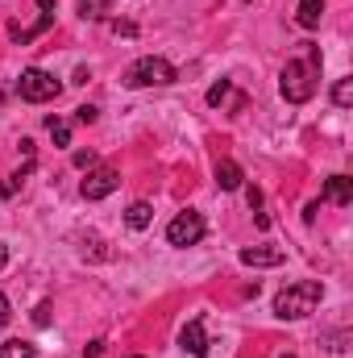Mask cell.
<instances>
[{"label": "cell", "instance_id": "1", "mask_svg": "<svg viewBox=\"0 0 353 358\" xmlns=\"http://www.w3.org/2000/svg\"><path fill=\"white\" fill-rule=\"evenodd\" d=\"M278 88H283V96H287L291 104L312 100L316 88H320V46L303 42V55L287 59V67H283V76H278Z\"/></svg>", "mask_w": 353, "mask_h": 358}, {"label": "cell", "instance_id": "2", "mask_svg": "<svg viewBox=\"0 0 353 358\" xmlns=\"http://www.w3.org/2000/svg\"><path fill=\"white\" fill-rule=\"evenodd\" d=\"M324 300V287L320 279H299V283H287L278 296H274V317L283 321H299L308 313H316V304Z\"/></svg>", "mask_w": 353, "mask_h": 358}, {"label": "cell", "instance_id": "3", "mask_svg": "<svg viewBox=\"0 0 353 358\" xmlns=\"http://www.w3.org/2000/svg\"><path fill=\"white\" fill-rule=\"evenodd\" d=\"M175 67L167 63V59H158V55H146V59H137V63H129V71L121 76V84L125 88H167V84H175Z\"/></svg>", "mask_w": 353, "mask_h": 358}, {"label": "cell", "instance_id": "4", "mask_svg": "<svg viewBox=\"0 0 353 358\" xmlns=\"http://www.w3.org/2000/svg\"><path fill=\"white\" fill-rule=\"evenodd\" d=\"M17 92H21V100H29V104H46V100H54V96L63 92V84H59L50 71H42V67H29V71H21Z\"/></svg>", "mask_w": 353, "mask_h": 358}, {"label": "cell", "instance_id": "5", "mask_svg": "<svg viewBox=\"0 0 353 358\" xmlns=\"http://www.w3.org/2000/svg\"><path fill=\"white\" fill-rule=\"evenodd\" d=\"M204 229H208V225H204V213L183 208L175 221L167 225V242H171V246H195V242L204 238Z\"/></svg>", "mask_w": 353, "mask_h": 358}, {"label": "cell", "instance_id": "6", "mask_svg": "<svg viewBox=\"0 0 353 358\" xmlns=\"http://www.w3.org/2000/svg\"><path fill=\"white\" fill-rule=\"evenodd\" d=\"M117 187H121V176H117L112 167H96V171H88V179L80 183L84 200H104V196H112Z\"/></svg>", "mask_w": 353, "mask_h": 358}, {"label": "cell", "instance_id": "7", "mask_svg": "<svg viewBox=\"0 0 353 358\" xmlns=\"http://www.w3.org/2000/svg\"><path fill=\"white\" fill-rule=\"evenodd\" d=\"M179 346H183L191 358H208L212 342H208V334H204V317H191V321L179 329Z\"/></svg>", "mask_w": 353, "mask_h": 358}, {"label": "cell", "instance_id": "8", "mask_svg": "<svg viewBox=\"0 0 353 358\" xmlns=\"http://www.w3.org/2000/svg\"><path fill=\"white\" fill-rule=\"evenodd\" d=\"M237 259H241L246 267H283V263H287V255L274 250V246H246Z\"/></svg>", "mask_w": 353, "mask_h": 358}, {"label": "cell", "instance_id": "9", "mask_svg": "<svg viewBox=\"0 0 353 358\" xmlns=\"http://www.w3.org/2000/svg\"><path fill=\"white\" fill-rule=\"evenodd\" d=\"M324 200L350 208L353 204V179L350 176H329V183H324Z\"/></svg>", "mask_w": 353, "mask_h": 358}, {"label": "cell", "instance_id": "10", "mask_svg": "<svg viewBox=\"0 0 353 358\" xmlns=\"http://www.w3.org/2000/svg\"><path fill=\"white\" fill-rule=\"evenodd\" d=\"M229 100H233V113L246 108V96H233V84H229V80H220V84L208 88V104H212V108H220V104H229Z\"/></svg>", "mask_w": 353, "mask_h": 358}, {"label": "cell", "instance_id": "11", "mask_svg": "<svg viewBox=\"0 0 353 358\" xmlns=\"http://www.w3.org/2000/svg\"><path fill=\"white\" fill-rule=\"evenodd\" d=\"M241 167H237V163H233V159H220V163H216V183H220V192H237V187H241Z\"/></svg>", "mask_w": 353, "mask_h": 358}, {"label": "cell", "instance_id": "12", "mask_svg": "<svg viewBox=\"0 0 353 358\" xmlns=\"http://www.w3.org/2000/svg\"><path fill=\"white\" fill-rule=\"evenodd\" d=\"M320 17H324V0H299L295 21H299L303 29H316V25H320Z\"/></svg>", "mask_w": 353, "mask_h": 358}, {"label": "cell", "instance_id": "13", "mask_svg": "<svg viewBox=\"0 0 353 358\" xmlns=\"http://www.w3.org/2000/svg\"><path fill=\"white\" fill-rule=\"evenodd\" d=\"M150 221H154V208H150L146 200H137V204L125 208V225H129V229H146Z\"/></svg>", "mask_w": 353, "mask_h": 358}, {"label": "cell", "instance_id": "14", "mask_svg": "<svg viewBox=\"0 0 353 358\" xmlns=\"http://www.w3.org/2000/svg\"><path fill=\"white\" fill-rule=\"evenodd\" d=\"M75 13L84 21H104L108 17V0H75Z\"/></svg>", "mask_w": 353, "mask_h": 358}, {"label": "cell", "instance_id": "15", "mask_svg": "<svg viewBox=\"0 0 353 358\" xmlns=\"http://www.w3.org/2000/svg\"><path fill=\"white\" fill-rule=\"evenodd\" d=\"M0 358H38V350H33L29 342H21V338H8V342L0 346Z\"/></svg>", "mask_w": 353, "mask_h": 358}, {"label": "cell", "instance_id": "16", "mask_svg": "<svg viewBox=\"0 0 353 358\" xmlns=\"http://www.w3.org/2000/svg\"><path fill=\"white\" fill-rule=\"evenodd\" d=\"M333 104L337 108H350L353 104V80H337L333 84Z\"/></svg>", "mask_w": 353, "mask_h": 358}, {"label": "cell", "instance_id": "17", "mask_svg": "<svg viewBox=\"0 0 353 358\" xmlns=\"http://www.w3.org/2000/svg\"><path fill=\"white\" fill-rule=\"evenodd\" d=\"M46 129L54 134V142H59V146H71V125H67V121H59V117H50V121H46Z\"/></svg>", "mask_w": 353, "mask_h": 358}, {"label": "cell", "instance_id": "18", "mask_svg": "<svg viewBox=\"0 0 353 358\" xmlns=\"http://www.w3.org/2000/svg\"><path fill=\"white\" fill-rule=\"evenodd\" d=\"M75 167H80V171H91V167H96V155H91V150H75Z\"/></svg>", "mask_w": 353, "mask_h": 358}, {"label": "cell", "instance_id": "19", "mask_svg": "<svg viewBox=\"0 0 353 358\" xmlns=\"http://www.w3.org/2000/svg\"><path fill=\"white\" fill-rule=\"evenodd\" d=\"M96 117H100V113H96L91 104H84V108H75V121H80V125H91Z\"/></svg>", "mask_w": 353, "mask_h": 358}, {"label": "cell", "instance_id": "20", "mask_svg": "<svg viewBox=\"0 0 353 358\" xmlns=\"http://www.w3.org/2000/svg\"><path fill=\"white\" fill-rule=\"evenodd\" d=\"M246 200H250L254 213H262V192H258V187H246Z\"/></svg>", "mask_w": 353, "mask_h": 358}, {"label": "cell", "instance_id": "21", "mask_svg": "<svg viewBox=\"0 0 353 358\" xmlns=\"http://www.w3.org/2000/svg\"><path fill=\"white\" fill-rule=\"evenodd\" d=\"M112 29H117V34H125V38H133V34H137V25H133V21H112Z\"/></svg>", "mask_w": 353, "mask_h": 358}, {"label": "cell", "instance_id": "22", "mask_svg": "<svg viewBox=\"0 0 353 358\" xmlns=\"http://www.w3.org/2000/svg\"><path fill=\"white\" fill-rule=\"evenodd\" d=\"M33 321H38V325H50V304H38V313H33Z\"/></svg>", "mask_w": 353, "mask_h": 358}, {"label": "cell", "instance_id": "23", "mask_svg": "<svg viewBox=\"0 0 353 358\" xmlns=\"http://www.w3.org/2000/svg\"><path fill=\"white\" fill-rule=\"evenodd\" d=\"M8 317H13V308H8V296L0 292V325H8Z\"/></svg>", "mask_w": 353, "mask_h": 358}, {"label": "cell", "instance_id": "24", "mask_svg": "<svg viewBox=\"0 0 353 358\" xmlns=\"http://www.w3.org/2000/svg\"><path fill=\"white\" fill-rule=\"evenodd\" d=\"M38 8H42V13H54V0H38Z\"/></svg>", "mask_w": 353, "mask_h": 358}, {"label": "cell", "instance_id": "25", "mask_svg": "<svg viewBox=\"0 0 353 358\" xmlns=\"http://www.w3.org/2000/svg\"><path fill=\"white\" fill-rule=\"evenodd\" d=\"M4 263H8V246L0 242V267H4Z\"/></svg>", "mask_w": 353, "mask_h": 358}, {"label": "cell", "instance_id": "26", "mask_svg": "<svg viewBox=\"0 0 353 358\" xmlns=\"http://www.w3.org/2000/svg\"><path fill=\"white\" fill-rule=\"evenodd\" d=\"M283 358H295V355H283Z\"/></svg>", "mask_w": 353, "mask_h": 358}, {"label": "cell", "instance_id": "27", "mask_svg": "<svg viewBox=\"0 0 353 358\" xmlns=\"http://www.w3.org/2000/svg\"><path fill=\"white\" fill-rule=\"evenodd\" d=\"M133 358H142V355H133Z\"/></svg>", "mask_w": 353, "mask_h": 358}]
</instances>
